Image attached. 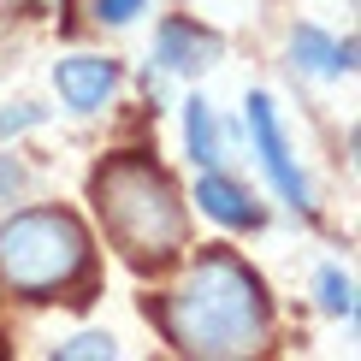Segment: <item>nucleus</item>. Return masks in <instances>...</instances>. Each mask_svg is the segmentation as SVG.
Here are the masks:
<instances>
[{
    "label": "nucleus",
    "instance_id": "f257e3e1",
    "mask_svg": "<svg viewBox=\"0 0 361 361\" xmlns=\"http://www.w3.org/2000/svg\"><path fill=\"white\" fill-rule=\"evenodd\" d=\"M166 332L184 355H202V361L255 355L267 343V332H273L261 279L225 249L202 255L166 302Z\"/></svg>",
    "mask_w": 361,
    "mask_h": 361
},
{
    "label": "nucleus",
    "instance_id": "f03ea898",
    "mask_svg": "<svg viewBox=\"0 0 361 361\" xmlns=\"http://www.w3.org/2000/svg\"><path fill=\"white\" fill-rule=\"evenodd\" d=\"M95 214L107 225L113 249L137 267L172 261L184 249V207L172 178L148 160H107L95 172Z\"/></svg>",
    "mask_w": 361,
    "mask_h": 361
},
{
    "label": "nucleus",
    "instance_id": "7ed1b4c3",
    "mask_svg": "<svg viewBox=\"0 0 361 361\" xmlns=\"http://www.w3.org/2000/svg\"><path fill=\"white\" fill-rule=\"evenodd\" d=\"M89 267L83 225L59 207H30L0 225V279L18 296H48Z\"/></svg>",
    "mask_w": 361,
    "mask_h": 361
},
{
    "label": "nucleus",
    "instance_id": "20e7f679",
    "mask_svg": "<svg viewBox=\"0 0 361 361\" xmlns=\"http://www.w3.org/2000/svg\"><path fill=\"white\" fill-rule=\"evenodd\" d=\"M243 125H249V142H255V154H261V172L273 178V190L296 207V214H308V207H314V202H308V178H302L290 142H284V130H279L273 101H267V95H249V101H243Z\"/></svg>",
    "mask_w": 361,
    "mask_h": 361
},
{
    "label": "nucleus",
    "instance_id": "39448f33",
    "mask_svg": "<svg viewBox=\"0 0 361 361\" xmlns=\"http://www.w3.org/2000/svg\"><path fill=\"white\" fill-rule=\"evenodd\" d=\"M54 89L71 113H95V107H107V95L118 89V66L95 59V54H71L54 66Z\"/></svg>",
    "mask_w": 361,
    "mask_h": 361
},
{
    "label": "nucleus",
    "instance_id": "423d86ee",
    "mask_svg": "<svg viewBox=\"0 0 361 361\" xmlns=\"http://www.w3.org/2000/svg\"><path fill=\"white\" fill-rule=\"evenodd\" d=\"M154 59H160L166 71H178V78H195V71H207V66L219 59V36H207L202 24H184V18H172V24H160Z\"/></svg>",
    "mask_w": 361,
    "mask_h": 361
},
{
    "label": "nucleus",
    "instance_id": "0eeeda50",
    "mask_svg": "<svg viewBox=\"0 0 361 361\" xmlns=\"http://www.w3.org/2000/svg\"><path fill=\"white\" fill-rule=\"evenodd\" d=\"M290 59L302 71H314V78H343L355 66V42H332L326 30L302 24V30H290Z\"/></svg>",
    "mask_w": 361,
    "mask_h": 361
},
{
    "label": "nucleus",
    "instance_id": "6e6552de",
    "mask_svg": "<svg viewBox=\"0 0 361 361\" xmlns=\"http://www.w3.org/2000/svg\"><path fill=\"white\" fill-rule=\"evenodd\" d=\"M195 202H202V214L207 219H219V225H231V231H243V225H255L261 214H255V202L243 190L231 184V178H219L214 166H207V178L195 184Z\"/></svg>",
    "mask_w": 361,
    "mask_h": 361
},
{
    "label": "nucleus",
    "instance_id": "1a4fd4ad",
    "mask_svg": "<svg viewBox=\"0 0 361 361\" xmlns=\"http://www.w3.org/2000/svg\"><path fill=\"white\" fill-rule=\"evenodd\" d=\"M184 142H190L195 166H219V125H214V107L202 95L184 101Z\"/></svg>",
    "mask_w": 361,
    "mask_h": 361
},
{
    "label": "nucleus",
    "instance_id": "9d476101",
    "mask_svg": "<svg viewBox=\"0 0 361 361\" xmlns=\"http://www.w3.org/2000/svg\"><path fill=\"white\" fill-rule=\"evenodd\" d=\"M320 308L343 314V320L355 314V279L343 273V267H320Z\"/></svg>",
    "mask_w": 361,
    "mask_h": 361
},
{
    "label": "nucleus",
    "instance_id": "9b49d317",
    "mask_svg": "<svg viewBox=\"0 0 361 361\" xmlns=\"http://www.w3.org/2000/svg\"><path fill=\"white\" fill-rule=\"evenodd\" d=\"M113 355H118V343L107 332H83V338L59 343V361H113Z\"/></svg>",
    "mask_w": 361,
    "mask_h": 361
},
{
    "label": "nucleus",
    "instance_id": "f8f14e48",
    "mask_svg": "<svg viewBox=\"0 0 361 361\" xmlns=\"http://www.w3.org/2000/svg\"><path fill=\"white\" fill-rule=\"evenodd\" d=\"M142 6H148V0H95V18L101 24H130Z\"/></svg>",
    "mask_w": 361,
    "mask_h": 361
},
{
    "label": "nucleus",
    "instance_id": "ddd939ff",
    "mask_svg": "<svg viewBox=\"0 0 361 361\" xmlns=\"http://www.w3.org/2000/svg\"><path fill=\"white\" fill-rule=\"evenodd\" d=\"M18 190H24V166L12 154H0V202H12Z\"/></svg>",
    "mask_w": 361,
    "mask_h": 361
},
{
    "label": "nucleus",
    "instance_id": "4468645a",
    "mask_svg": "<svg viewBox=\"0 0 361 361\" xmlns=\"http://www.w3.org/2000/svg\"><path fill=\"white\" fill-rule=\"evenodd\" d=\"M36 107H18V113H0V130H24V125H36Z\"/></svg>",
    "mask_w": 361,
    "mask_h": 361
}]
</instances>
